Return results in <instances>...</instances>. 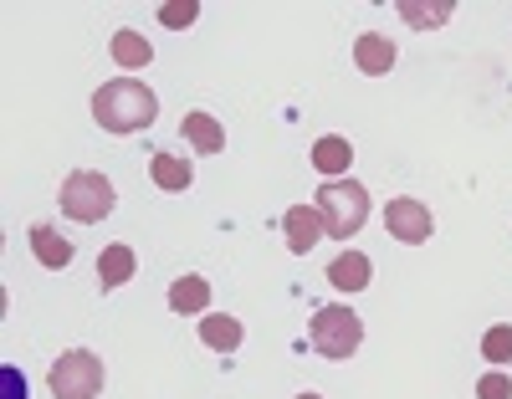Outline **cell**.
I'll return each instance as SVG.
<instances>
[{"label": "cell", "mask_w": 512, "mask_h": 399, "mask_svg": "<svg viewBox=\"0 0 512 399\" xmlns=\"http://www.w3.org/2000/svg\"><path fill=\"white\" fill-rule=\"evenodd\" d=\"M93 118L108 133H139V128H149L159 118V98L139 77H113V82H103L93 93Z\"/></svg>", "instance_id": "6da1fadb"}, {"label": "cell", "mask_w": 512, "mask_h": 399, "mask_svg": "<svg viewBox=\"0 0 512 399\" xmlns=\"http://www.w3.org/2000/svg\"><path fill=\"white\" fill-rule=\"evenodd\" d=\"M313 210L323 215V231L333 241H349L369 220V190L359 180H323L318 195H313Z\"/></svg>", "instance_id": "7a4b0ae2"}, {"label": "cell", "mask_w": 512, "mask_h": 399, "mask_svg": "<svg viewBox=\"0 0 512 399\" xmlns=\"http://www.w3.org/2000/svg\"><path fill=\"white\" fill-rule=\"evenodd\" d=\"M308 343L323 353V359L344 364V359H354L359 343H364V318L354 313V307H344V302H328V307H318L313 323H308Z\"/></svg>", "instance_id": "3957f363"}, {"label": "cell", "mask_w": 512, "mask_h": 399, "mask_svg": "<svg viewBox=\"0 0 512 399\" xmlns=\"http://www.w3.org/2000/svg\"><path fill=\"white\" fill-rule=\"evenodd\" d=\"M47 384H52L57 399H98L103 394V359L88 353V348H67L52 364Z\"/></svg>", "instance_id": "277c9868"}, {"label": "cell", "mask_w": 512, "mask_h": 399, "mask_svg": "<svg viewBox=\"0 0 512 399\" xmlns=\"http://www.w3.org/2000/svg\"><path fill=\"white\" fill-rule=\"evenodd\" d=\"M62 210L72 220H82V226H98V220L113 210V185L103 180L98 169H72L67 180H62Z\"/></svg>", "instance_id": "5b68a950"}, {"label": "cell", "mask_w": 512, "mask_h": 399, "mask_svg": "<svg viewBox=\"0 0 512 399\" xmlns=\"http://www.w3.org/2000/svg\"><path fill=\"white\" fill-rule=\"evenodd\" d=\"M384 226H390V236H395V241H405V246H420V241H431L436 220H431V210H425L420 200L400 195V200H390V210H384Z\"/></svg>", "instance_id": "8992f818"}, {"label": "cell", "mask_w": 512, "mask_h": 399, "mask_svg": "<svg viewBox=\"0 0 512 399\" xmlns=\"http://www.w3.org/2000/svg\"><path fill=\"white\" fill-rule=\"evenodd\" d=\"M282 236H287V251H297V256H308L328 231H323V215L313 210V205H292L287 215H282Z\"/></svg>", "instance_id": "52a82bcc"}, {"label": "cell", "mask_w": 512, "mask_h": 399, "mask_svg": "<svg viewBox=\"0 0 512 399\" xmlns=\"http://www.w3.org/2000/svg\"><path fill=\"white\" fill-rule=\"evenodd\" d=\"M349 164H354V144L349 139L323 133V139L313 144V169L323 174V180H349Z\"/></svg>", "instance_id": "ba28073f"}, {"label": "cell", "mask_w": 512, "mask_h": 399, "mask_svg": "<svg viewBox=\"0 0 512 399\" xmlns=\"http://www.w3.org/2000/svg\"><path fill=\"white\" fill-rule=\"evenodd\" d=\"M26 241H31V256L47 266V272H62V266H72V241H67L57 226H31Z\"/></svg>", "instance_id": "9c48e42d"}, {"label": "cell", "mask_w": 512, "mask_h": 399, "mask_svg": "<svg viewBox=\"0 0 512 399\" xmlns=\"http://www.w3.org/2000/svg\"><path fill=\"white\" fill-rule=\"evenodd\" d=\"M354 67H359L364 77H384V72L395 67V41L379 36V31H364V36L354 41Z\"/></svg>", "instance_id": "30bf717a"}, {"label": "cell", "mask_w": 512, "mask_h": 399, "mask_svg": "<svg viewBox=\"0 0 512 399\" xmlns=\"http://www.w3.org/2000/svg\"><path fill=\"white\" fill-rule=\"evenodd\" d=\"M134 266H139L134 246H123V241L103 246V256H98V287L113 292V287H123V282H134Z\"/></svg>", "instance_id": "8fae6325"}, {"label": "cell", "mask_w": 512, "mask_h": 399, "mask_svg": "<svg viewBox=\"0 0 512 399\" xmlns=\"http://www.w3.org/2000/svg\"><path fill=\"white\" fill-rule=\"evenodd\" d=\"M369 277H374V266H369L364 251H344V256L328 261V282H333L338 292H364Z\"/></svg>", "instance_id": "7c38bea8"}, {"label": "cell", "mask_w": 512, "mask_h": 399, "mask_svg": "<svg viewBox=\"0 0 512 399\" xmlns=\"http://www.w3.org/2000/svg\"><path fill=\"white\" fill-rule=\"evenodd\" d=\"M241 333H246V328H241L231 313H205V318H200V343L216 348V353H236V348H241Z\"/></svg>", "instance_id": "4fadbf2b"}, {"label": "cell", "mask_w": 512, "mask_h": 399, "mask_svg": "<svg viewBox=\"0 0 512 399\" xmlns=\"http://www.w3.org/2000/svg\"><path fill=\"white\" fill-rule=\"evenodd\" d=\"M180 128H185V139H190L200 154H221V149H226V128H221L216 118H210V113H200V108H195V113H185V123H180Z\"/></svg>", "instance_id": "5bb4252c"}, {"label": "cell", "mask_w": 512, "mask_h": 399, "mask_svg": "<svg viewBox=\"0 0 512 399\" xmlns=\"http://www.w3.org/2000/svg\"><path fill=\"white\" fill-rule=\"evenodd\" d=\"M149 180H154L159 190H190L195 169H190V159H180V154H154V159H149Z\"/></svg>", "instance_id": "9a60e30c"}, {"label": "cell", "mask_w": 512, "mask_h": 399, "mask_svg": "<svg viewBox=\"0 0 512 399\" xmlns=\"http://www.w3.org/2000/svg\"><path fill=\"white\" fill-rule=\"evenodd\" d=\"M395 11L405 16V26H415V31H431V26H446L456 6H451V0H431V6H425V0H400Z\"/></svg>", "instance_id": "2e32d148"}, {"label": "cell", "mask_w": 512, "mask_h": 399, "mask_svg": "<svg viewBox=\"0 0 512 399\" xmlns=\"http://www.w3.org/2000/svg\"><path fill=\"white\" fill-rule=\"evenodd\" d=\"M108 52H113V62H118V67H128V72L154 62V47H149V41H144L139 31H118V36L108 41Z\"/></svg>", "instance_id": "e0dca14e"}, {"label": "cell", "mask_w": 512, "mask_h": 399, "mask_svg": "<svg viewBox=\"0 0 512 399\" xmlns=\"http://www.w3.org/2000/svg\"><path fill=\"white\" fill-rule=\"evenodd\" d=\"M169 307H175V313H205V307H210V282L205 277L169 282Z\"/></svg>", "instance_id": "ac0fdd59"}, {"label": "cell", "mask_w": 512, "mask_h": 399, "mask_svg": "<svg viewBox=\"0 0 512 399\" xmlns=\"http://www.w3.org/2000/svg\"><path fill=\"white\" fill-rule=\"evenodd\" d=\"M482 359L487 364H512V323H492L482 333Z\"/></svg>", "instance_id": "d6986e66"}, {"label": "cell", "mask_w": 512, "mask_h": 399, "mask_svg": "<svg viewBox=\"0 0 512 399\" xmlns=\"http://www.w3.org/2000/svg\"><path fill=\"white\" fill-rule=\"evenodd\" d=\"M195 16H200V0H169V6H159V21H164L169 31L195 26Z\"/></svg>", "instance_id": "ffe728a7"}, {"label": "cell", "mask_w": 512, "mask_h": 399, "mask_svg": "<svg viewBox=\"0 0 512 399\" xmlns=\"http://www.w3.org/2000/svg\"><path fill=\"white\" fill-rule=\"evenodd\" d=\"M477 399H512V379H507L502 369L482 374V379H477Z\"/></svg>", "instance_id": "44dd1931"}, {"label": "cell", "mask_w": 512, "mask_h": 399, "mask_svg": "<svg viewBox=\"0 0 512 399\" xmlns=\"http://www.w3.org/2000/svg\"><path fill=\"white\" fill-rule=\"evenodd\" d=\"M0 379H6V399H26V379H16V369H6Z\"/></svg>", "instance_id": "7402d4cb"}, {"label": "cell", "mask_w": 512, "mask_h": 399, "mask_svg": "<svg viewBox=\"0 0 512 399\" xmlns=\"http://www.w3.org/2000/svg\"><path fill=\"white\" fill-rule=\"evenodd\" d=\"M297 399H323V394H313V389H308V394H297Z\"/></svg>", "instance_id": "603a6c76"}]
</instances>
